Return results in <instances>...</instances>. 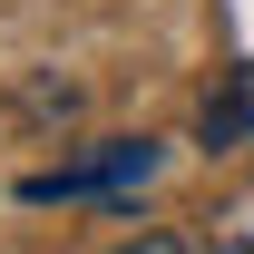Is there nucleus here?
<instances>
[{
	"mask_svg": "<svg viewBox=\"0 0 254 254\" xmlns=\"http://www.w3.org/2000/svg\"><path fill=\"white\" fill-rule=\"evenodd\" d=\"M157 176V137H108V147H88V157L68 166H39V176H20V195L30 205H78V195H127Z\"/></svg>",
	"mask_w": 254,
	"mask_h": 254,
	"instance_id": "nucleus-1",
	"label": "nucleus"
},
{
	"mask_svg": "<svg viewBox=\"0 0 254 254\" xmlns=\"http://www.w3.org/2000/svg\"><path fill=\"white\" fill-rule=\"evenodd\" d=\"M215 254H254V245H245V235H225V245H215Z\"/></svg>",
	"mask_w": 254,
	"mask_h": 254,
	"instance_id": "nucleus-4",
	"label": "nucleus"
},
{
	"mask_svg": "<svg viewBox=\"0 0 254 254\" xmlns=\"http://www.w3.org/2000/svg\"><path fill=\"white\" fill-rule=\"evenodd\" d=\"M118 254H186V245H176V235H157V225H147V235H127Z\"/></svg>",
	"mask_w": 254,
	"mask_h": 254,
	"instance_id": "nucleus-3",
	"label": "nucleus"
},
{
	"mask_svg": "<svg viewBox=\"0 0 254 254\" xmlns=\"http://www.w3.org/2000/svg\"><path fill=\"white\" fill-rule=\"evenodd\" d=\"M195 137L205 147H235V137H254V59H235L205 88V108H195Z\"/></svg>",
	"mask_w": 254,
	"mask_h": 254,
	"instance_id": "nucleus-2",
	"label": "nucleus"
}]
</instances>
